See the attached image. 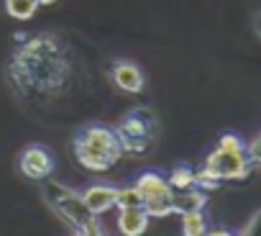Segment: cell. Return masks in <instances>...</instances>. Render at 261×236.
<instances>
[{
	"instance_id": "obj_1",
	"label": "cell",
	"mask_w": 261,
	"mask_h": 236,
	"mask_svg": "<svg viewBox=\"0 0 261 236\" xmlns=\"http://www.w3.org/2000/svg\"><path fill=\"white\" fill-rule=\"evenodd\" d=\"M69 75V52L57 36L49 34L29 39L8 62V80L23 98H51L67 87Z\"/></svg>"
},
{
	"instance_id": "obj_2",
	"label": "cell",
	"mask_w": 261,
	"mask_h": 236,
	"mask_svg": "<svg viewBox=\"0 0 261 236\" xmlns=\"http://www.w3.org/2000/svg\"><path fill=\"white\" fill-rule=\"evenodd\" d=\"M41 198L44 203L51 208V213L74 233L80 236H97V233H105L102 223H100V216H95L82 193H77L74 187L59 182V180H44V187H41Z\"/></svg>"
},
{
	"instance_id": "obj_3",
	"label": "cell",
	"mask_w": 261,
	"mask_h": 236,
	"mask_svg": "<svg viewBox=\"0 0 261 236\" xmlns=\"http://www.w3.org/2000/svg\"><path fill=\"white\" fill-rule=\"evenodd\" d=\"M72 154L87 172H108L125 154L115 129L102 124H87L72 136Z\"/></svg>"
},
{
	"instance_id": "obj_4",
	"label": "cell",
	"mask_w": 261,
	"mask_h": 236,
	"mask_svg": "<svg viewBox=\"0 0 261 236\" xmlns=\"http://www.w3.org/2000/svg\"><path fill=\"white\" fill-rule=\"evenodd\" d=\"M251 172V159L243 141L236 134H223L218 147L207 154L205 164L197 170V187L215 190L228 180H246Z\"/></svg>"
},
{
	"instance_id": "obj_5",
	"label": "cell",
	"mask_w": 261,
	"mask_h": 236,
	"mask_svg": "<svg viewBox=\"0 0 261 236\" xmlns=\"http://www.w3.org/2000/svg\"><path fill=\"white\" fill-rule=\"evenodd\" d=\"M115 134L120 139L125 157H144L156 144L159 121L151 113V108H134L120 118V124L115 126Z\"/></svg>"
},
{
	"instance_id": "obj_6",
	"label": "cell",
	"mask_w": 261,
	"mask_h": 236,
	"mask_svg": "<svg viewBox=\"0 0 261 236\" xmlns=\"http://www.w3.org/2000/svg\"><path fill=\"white\" fill-rule=\"evenodd\" d=\"M134 185L141 193L144 210L151 218H167L174 213V190L167 182V177H162L156 172H144V175H139V180Z\"/></svg>"
},
{
	"instance_id": "obj_7",
	"label": "cell",
	"mask_w": 261,
	"mask_h": 236,
	"mask_svg": "<svg viewBox=\"0 0 261 236\" xmlns=\"http://www.w3.org/2000/svg\"><path fill=\"white\" fill-rule=\"evenodd\" d=\"M18 170L26 180H34V182H44L54 175L57 170V159L51 154L49 147L44 144H26L18 154Z\"/></svg>"
},
{
	"instance_id": "obj_8",
	"label": "cell",
	"mask_w": 261,
	"mask_h": 236,
	"mask_svg": "<svg viewBox=\"0 0 261 236\" xmlns=\"http://www.w3.org/2000/svg\"><path fill=\"white\" fill-rule=\"evenodd\" d=\"M110 80L118 90L123 92H130V95H136L146 87V75L141 72L139 64L134 62H128V59H115L110 64Z\"/></svg>"
},
{
	"instance_id": "obj_9",
	"label": "cell",
	"mask_w": 261,
	"mask_h": 236,
	"mask_svg": "<svg viewBox=\"0 0 261 236\" xmlns=\"http://www.w3.org/2000/svg\"><path fill=\"white\" fill-rule=\"evenodd\" d=\"M82 198H85L87 208H90L95 216H105L108 210H113V208H115L118 187L105 185V182H97V185H90L87 190H82Z\"/></svg>"
},
{
	"instance_id": "obj_10",
	"label": "cell",
	"mask_w": 261,
	"mask_h": 236,
	"mask_svg": "<svg viewBox=\"0 0 261 236\" xmlns=\"http://www.w3.org/2000/svg\"><path fill=\"white\" fill-rule=\"evenodd\" d=\"M151 216L144 208H120L118 210V231L123 236H141L149 228Z\"/></svg>"
},
{
	"instance_id": "obj_11",
	"label": "cell",
	"mask_w": 261,
	"mask_h": 236,
	"mask_svg": "<svg viewBox=\"0 0 261 236\" xmlns=\"http://www.w3.org/2000/svg\"><path fill=\"white\" fill-rule=\"evenodd\" d=\"M207 203V190L202 187H187V190H174V213H190V210H202Z\"/></svg>"
},
{
	"instance_id": "obj_12",
	"label": "cell",
	"mask_w": 261,
	"mask_h": 236,
	"mask_svg": "<svg viewBox=\"0 0 261 236\" xmlns=\"http://www.w3.org/2000/svg\"><path fill=\"white\" fill-rule=\"evenodd\" d=\"M167 182L172 185V190H187V187H195V185H197V172H195L192 167L179 164V167H174V170L169 172Z\"/></svg>"
},
{
	"instance_id": "obj_13",
	"label": "cell",
	"mask_w": 261,
	"mask_h": 236,
	"mask_svg": "<svg viewBox=\"0 0 261 236\" xmlns=\"http://www.w3.org/2000/svg\"><path fill=\"white\" fill-rule=\"evenodd\" d=\"M6 11H8L11 18L29 21L39 11V0H6Z\"/></svg>"
},
{
	"instance_id": "obj_14",
	"label": "cell",
	"mask_w": 261,
	"mask_h": 236,
	"mask_svg": "<svg viewBox=\"0 0 261 236\" xmlns=\"http://www.w3.org/2000/svg\"><path fill=\"white\" fill-rule=\"evenodd\" d=\"M205 231H207V223H205L202 210L182 213V233H185V236H202Z\"/></svg>"
},
{
	"instance_id": "obj_15",
	"label": "cell",
	"mask_w": 261,
	"mask_h": 236,
	"mask_svg": "<svg viewBox=\"0 0 261 236\" xmlns=\"http://www.w3.org/2000/svg\"><path fill=\"white\" fill-rule=\"evenodd\" d=\"M115 208H144V198L136 190V185H128V187H118V198H115Z\"/></svg>"
},
{
	"instance_id": "obj_16",
	"label": "cell",
	"mask_w": 261,
	"mask_h": 236,
	"mask_svg": "<svg viewBox=\"0 0 261 236\" xmlns=\"http://www.w3.org/2000/svg\"><path fill=\"white\" fill-rule=\"evenodd\" d=\"M241 233H246V236H261V210H256L253 216H251V221L241 228Z\"/></svg>"
},
{
	"instance_id": "obj_17",
	"label": "cell",
	"mask_w": 261,
	"mask_h": 236,
	"mask_svg": "<svg viewBox=\"0 0 261 236\" xmlns=\"http://www.w3.org/2000/svg\"><path fill=\"white\" fill-rule=\"evenodd\" d=\"M246 154H248L251 164H261V134L246 147Z\"/></svg>"
},
{
	"instance_id": "obj_18",
	"label": "cell",
	"mask_w": 261,
	"mask_h": 236,
	"mask_svg": "<svg viewBox=\"0 0 261 236\" xmlns=\"http://www.w3.org/2000/svg\"><path fill=\"white\" fill-rule=\"evenodd\" d=\"M51 3H57V0H39V6H51Z\"/></svg>"
}]
</instances>
